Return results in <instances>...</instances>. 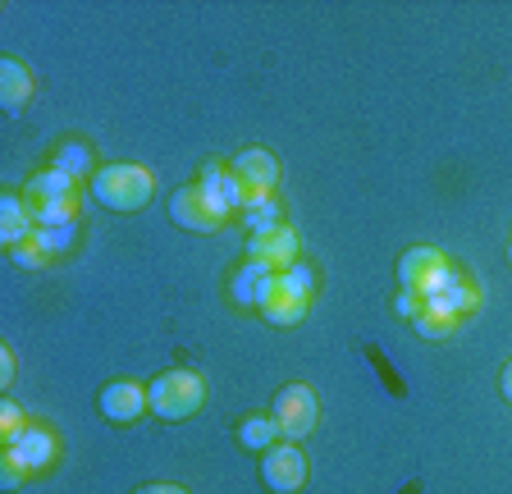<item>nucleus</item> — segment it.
<instances>
[{
  "mask_svg": "<svg viewBox=\"0 0 512 494\" xmlns=\"http://www.w3.org/2000/svg\"><path fill=\"white\" fill-rule=\"evenodd\" d=\"M499 394H503V403H512V362L503 366V376H499Z\"/></svg>",
  "mask_w": 512,
  "mask_h": 494,
  "instance_id": "30",
  "label": "nucleus"
},
{
  "mask_svg": "<svg viewBox=\"0 0 512 494\" xmlns=\"http://www.w3.org/2000/svg\"><path fill=\"white\" fill-rule=\"evenodd\" d=\"M444 266H448V257L439 247H407L403 257H398V284H403L407 293H421Z\"/></svg>",
  "mask_w": 512,
  "mask_h": 494,
  "instance_id": "11",
  "label": "nucleus"
},
{
  "mask_svg": "<svg viewBox=\"0 0 512 494\" xmlns=\"http://www.w3.org/2000/svg\"><path fill=\"white\" fill-rule=\"evenodd\" d=\"M96 412L110 421V426H133V421L147 412V385L138 380H106L96 389Z\"/></svg>",
  "mask_w": 512,
  "mask_h": 494,
  "instance_id": "7",
  "label": "nucleus"
},
{
  "mask_svg": "<svg viewBox=\"0 0 512 494\" xmlns=\"http://www.w3.org/2000/svg\"><path fill=\"white\" fill-rule=\"evenodd\" d=\"M74 234H78L74 225H60V229H37V234H32V243L42 247L46 257H60V252H69V247H74Z\"/></svg>",
  "mask_w": 512,
  "mask_h": 494,
  "instance_id": "22",
  "label": "nucleus"
},
{
  "mask_svg": "<svg viewBox=\"0 0 512 494\" xmlns=\"http://www.w3.org/2000/svg\"><path fill=\"white\" fill-rule=\"evenodd\" d=\"M64 197H78V179L51 170V165H46L42 174H32L28 188H23V202H28L32 211H37V206H51V202H64Z\"/></svg>",
  "mask_w": 512,
  "mask_h": 494,
  "instance_id": "13",
  "label": "nucleus"
},
{
  "mask_svg": "<svg viewBox=\"0 0 512 494\" xmlns=\"http://www.w3.org/2000/svg\"><path fill=\"white\" fill-rule=\"evenodd\" d=\"M28 101H32V74L23 69V60L5 55L0 60V106H5V115H23Z\"/></svg>",
  "mask_w": 512,
  "mask_h": 494,
  "instance_id": "12",
  "label": "nucleus"
},
{
  "mask_svg": "<svg viewBox=\"0 0 512 494\" xmlns=\"http://www.w3.org/2000/svg\"><path fill=\"white\" fill-rule=\"evenodd\" d=\"M270 417H275V426H279V440H288V444L307 440L320 417V403H316V394H311V385L288 380L275 394V403H270Z\"/></svg>",
  "mask_w": 512,
  "mask_h": 494,
  "instance_id": "4",
  "label": "nucleus"
},
{
  "mask_svg": "<svg viewBox=\"0 0 512 494\" xmlns=\"http://www.w3.org/2000/svg\"><path fill=\"white\" fill-rule=\"evenodd\" d=\"M229 170L243 183L247 197H270L279 188V156L266 147H243L234 161H229Z\"/></svg>",
  "mask_w": 512,
  "mask_h": 494,
  "instance_id": "8",
  "label": "nucleus"
},
{
  "mask_svg": "<svg viewBox=\"0 0 512 494\" xmlns=\"http://www.w3.org/2000/svg\"><path fill=\"white\" fill-rule=\"evenodd\" d=\"M247 261H256V266L266 270H288L298 266V229L288 225H275V229H261V234H247Z\"/></svg>",
  "mask_w": 512,
  "mask_h": 494,
  "instance_id": "9",
  "label": "nucleus"
},
{
  "mask_svg": "<svg viewBox=\"0 0 512 494\" xmlns=\"http://www.w3.org/2000/svg\"><path fill=\"white\" fill-rule=\"evenodd\" d=\"M270 275H275V270L256 266V261H243V270L229 280V298H234L238 307H252V312H256V302H261V289H266Z\"/></svg>",
  "mask_w": 512,
  "mask_h": 494,
  "instance_id": "17",
  "label": "nucleus"
},
{
  "mask_svg": "<svg viewBox=\"0 0 512 494\" xmlns=\"http://www.w3.org/2000/svg\"><path fill=\"white\" fill-rule=\"evenodd\" d=\"M28 476H32L28 467H23V462L14 458L10 449H5V458H0V485H5V494H14V490H19L23 481H28Z\"/></svg>",
  "mask_w": 512,
  "mask_h": 494,
  "instance_id": "23",
  "label": "nucleus"
},
{
  "mask_svg": "<svg viewBox=\"0 0 512 494\" xmlns=\"http://www.w3.org/2000/svg\"><path fill=\"white\" fill-rule=\"evenodd\" d=\"M238 215H243L247 234H261V229H275L279 225V206L270 202V197H247V206Z\"/></svg>",
  "mask_w": 512,
  "mask_h": 494,
  "instance_id": "20",
  "label": "nucleus"
},
{
  "mask_svg": "<svg viewBox=\"0 0 512 494\" xmlns=\"http://www.w3.org/2000/svg\"><path fill=\"white\" fill-rule=\"evenodd\" d=\"M165 211H170V220L179 229H188V234H215V229H224V220L234 215L220 197L206 193L202 183H183V188H174L170 202H165Z\"/></svg>",
  "mask_w": 512,
  "mask_h": 494,
  "instance_id": "3",
  "label": "nucleus"
},
{
  "mask_svg": "<svg viewBox=\"0 0 512 494\" xmlns=\"http://www.w3.org/2000/svg\"><path fill=\"white\" fill-rule=\"evenodd\" d=\"M51 170L69 174V179H83V174H96V170H101V165L92 161V147H87V142L69 138V142H60V147H55V156H51Z\"/></svg>",
  "mask_w": 512,
  "mask_h": 494,
  "instance_id": "19",
  "label": "nucleus"
},
{
  "mask_svg": "<svg viewBox=\"0 0 512 494\" xmlns=\"http://www.w3.org/2000/svg\"><path fill=\"white\" fill-rule=\"evenodd\" d=\"M133 494H188L183 485H174V481H151V485H138Z\"/></svg>",
  "mask_w": 512,
  "mask_h": 494,
  "instance_id": "29",
  "label": "nucleus"
},
{
  "mask_svg": "<svg viewBox=\"0 0 512 494\" xmlns=\"http://www.w3.org/2000/svg\"><path fill=\"white\" fill-rule=\"evenodd\" d=\"M508 261H512V243H508Z\"/></svg>",
  "mask_w": 512,
  "mask_h": 494,
  "instance_id": "31",
  "label": "nucleus"
},
{
  "mask_svg": "<svg viewBox=\"0 0 512 494\" xmlns=\"http://www.w3.org/2000/svg\"><path fill=\"white\" fill-rule=\"evenodd\" d=\"M37 234V220H32V206L23 202V197H0V238H5V247H19L28 243V238Z\"/></svg>",
  "mask_w": 512,
  "mask_h": 494,
  "instance_id": "15",
  "label": "nucleus"
},
{
  "mask_svg": "<svg viewBox=\"0 0 512 494\" xmlns=\"http://www.w3.org/2000/svg\"><path fill=\"white\" fill-rule=\"evenodd\" d=\"M23 426H28V417L19 412V403H10V398H5V403H0V435H5V444H10Z\"/></svg>",
  "mask_w": 512,
  "mask_h": 494,
  "instance_id": "25",
  "label": "nucleus"
},
{
  "mask_svg": "<svg viewBox=\"0 0 512 494\" xmlns=\"http://www.w3.org/2000/svg\"><path fill=\"white\" fill-rule=\"evenodd\" d=\"M462 316L448 307L444 298H426V307H421V316H416V334H426V339H448V334L458 330Z\"/></svg>",
  "mask_w": 512,
  "mask_h": 494,
  "instance_id": "16",
  "label": "nucleus"
},
{
  "mask_svg": "<svg viewBox=\"0 0 512 494\" xmlns=\"http://www.w3.org/2000/svg\"><path fill=\"white\" fill-rule=\"evenodd\" d=\"M238 444L252 453H266L270 444H279V426L270 412H247L243 421H238Z\"/></svg>",
  "mask_w": 512,
  "mask_h": 494,
  "instance_id": "18",
  "label": "nucleus"
},
{
  "mask_svg": "<svg viewBox=\"0 0 512 494\" xmlns=\"http://www.w3.org/2000/svg\"><path fill=\"white\" fill-rule=\"evenodd\" d=\"M5 449H10L28 472H46V467H55V458H60V435H55L51 426H42V421H28Z\"/></svg>",
  "mask_w": 512,
  "mask_h": 494,
  "instance_id": "10",
  "label": "nucleus"
},
{
  "mask_svg": "<svg viewBox=\"0 0 512 494\" xmlns=\"http://www.w3.org/2000/svg\"><path fill=\"white\" fill-rule=\"evenodd\" d=\"M0 385H5V389L14 385V353H10V344L0 348Z\"/></svg>",
  "mask_w": 512,
  "mask_h": 494,
  "instance_id": "28",
  "label": "nucleus"
},
{
  "mask_svg": "<svg viewBox=\"0 0 512 494\" xmlns=\"http://www.w3.org/2000/svg\"><path fill=\"white\" fill-rule=\"evenodd\" d=\"M444 302H448V307H453L458 316H467V312H476V307H480V289L458 270V275H453V284L444 289Z\"/></svg>",
  "mask_w": 512,
  "mask_h": 494,
  "instance_id": "21",
  "label": "nucleus"
},
{
  "mask_svg": "<svg viewBox=\"0 0 512 494\" xmlns=\"http://www.w3.org/2000/svg\"><path fill=\"white\" fill-rule=\"evenodd\" d=\"M261 485H266L270 494H298L302 485H307V453L288 440L270 444V449L261 453Z\"/></svg>",
  "mask_w": 512,
  "mask_h": 494,
  "instance_id": "6",
  "label": "nucleus"
},
{
  "mask_svg": "<svg viewBox=\"0 0 512 494\" xmlns=\"http://www.w3.org/2000/svg\"><path fill=\"white\" fill-rule=\"evenodd\" d=\"M10 261H14V266H23V270H42L51 257H46L42 247H37V243H32V238H28V243L10 247Z\"/></svg>",
  "mask_w": 512,
  "mask_h": 494,
  "instance_id": "24",
  "label": "nucleus"
},
{
  "mask_svg": "<svg viewBox=\"0 0 512 494\" xmlns=\"http://www.w3.org/2000/svg\"><path fill=\"white\" fill-rule=\"evenodd\" d=\"M197 183H202V188H206L211 197H220V202L229 206V211H243V206H247L243 183L234 179V170H229L224 161H206V165H202V174H197Z\"/></svg>",
  "mask_w": 512,
  "mask_h": 494,
  "instance_id": "14",
  "label": "nucleus"
},
{
  "mask_svg": "<svg viewBox=\"0 0 512 494\" xmlns=\"http://www.w3.org/2000/svg\"><path fill=\"white\" fill-rule=\"evenodd\" d=\"M421 307H426V298H421V293H407V289H398V298H394V312L403 316V321H416V316H421Z\"/></svg>",
  "mask_w": 512,
  "mask_h": 494,
  "instance_id": "26",
  "label": "nucleus"
},
{
  "mask_svg": "<svg viewBox=\"0 0 512 494\" xmlns=\"http://www.w3.org/2000/svg\"><path fill=\"white\" fill-rule=\"evenodd\" d=\"M202 403H206V380L202 371H188V366L160 371L147 385V412L156 421H188L202 412Z\"/></svg>",
  "mask_w": 512,
  "mask_h": 494,
  "instance_id": "2",
  "label": "nucleus"
},
{
  "mask_svg": "<svg viewBox=\"0 0 512 494\" xmlns=\"http://www.w3.org/2000/svg\"><path fill=\"white\" fill-rule=\"evenodd\" d=\"M311 298L298 289V284L288 280V270H279V275H270L266 289H261V302H256V312H261V321L275 325V330H288V325H298L302 316H307Z\"/></svg>",
  "mask_w": 512,
  "mask_h": 494,
  "instance_id": "5",
  "label": "nucleus"
},
{
  "mask_svg": "<svg viewBox=\"0 0 512 494\" xmlns=\"http://www.w3.org/2000/svg\"><path fill=\"white\" fill-rule=\"evenodd\" d=\"M288 280L298 284V289L307 293V298H316V270H311L307 261H298V266H288Z\"/></svg>",
  "mask_w": 512,
  "mask_h": 494,
  "instance_id": "27",
  "label": "nucleus"
},
{
  "mask_svg": "<svg viewBox=\"0 0 512 494\" xmlns=\"http://www.w3.org/2000/svg\"><path fill=\"white\" fill-rule=\"evenodd\" d=\"M87 193H92L96 206H106V211L133 215L156 197V174L138 161H115V165H101V170L87 179Z\"/></svg>",
  "mask_w": 512,
  "mask_h": 494,
  "instance_id": "1",
  "label": "nucleus"
}]
</instances>
